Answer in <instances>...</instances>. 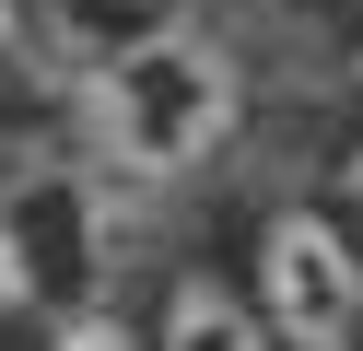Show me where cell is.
Instances as JSON below:
<instances>
[{"label":"cell","mask_w":363,"mask_h":351,"mask_svg":"<svg viewBox=\"0 0 363 351\" xmlns=\"http://www.w3.org/2000/svg\"><path fill=\"white\" fill-rule=\"evenodd\" d=\"M94 12H129V23H164L176 0H94Z\"/></svg>","instance_id":"6"},{"label":"cell","mask_w":363,"mask_h":351,"mask_svg":"<svg viewBox=\"0 0 363 351\" xmlns=\"http://www.w3.org/2000/svg\"><path fill=\"white\" fill-rule=\"evenodd\" d=\"M246 117V70L223 35H199V23H129L118 47L94 59V82H82V140H94L118 176H188V164H211L223 140H235Z\"/></svg>","instance_id":"1"},{"label":"cell","mask_w":363,"mask_h":351,"mask_svg":"<svg viewBox=\"0 0 363 351\" xmlns=\"http://www.w3.org/2000/svg\"><path fill=\"white\" fill-rule=\"evenodd\" d=\"M352 70H363V23H352Z\"/></svg>","instance_id":"9"},{"label":"cell","mask_w":363,"mask_h":351,"mask_svg":"<svg viewBox=\"0 0 363 351\" xmlns=\"http://www.w3.org/2000/svg\"><path fill=\"white\" fill-rule=\"evenodd\" d=\"M0 176H12V140H0Z\"/></svg>","instance_id":"10"},{"label":"cell","mask_w":363,"mask_h":351,"mask_svg":"<svg viewBox=\"0 0 363 351\" xmlns=\"http://www.w3.org/2000/svg\"><path fill=\"white\" fill-rule=\"evenodd\" d=\"M152 351H281V328L258 316L246 293H223V281H164V304H152Z\"/></svg>","instance_id":"3"},{"label":"cell","mask_w":363,"mask_h":351,"mask_svg":"<svg viewBox=\"0 0 363 351\" xmlns=\"http://www.w3.org/2000/svg\"><path fill=\"white\" fill-rule=\"evenodd\" d=\"M24 293H35V257H24V234L0 223V316H12V304H24Z\"/></svg>","instance_id":"5"},{"label":"cell","mask_w":363,"mask_h":351,"mask_svg":"<svg viewBox=\"0 0 363 351\" xmlns=\"http://www.w3.org/2000/svg\"><path fill=\"white\" fill-rule=\"evenodd\" d=\"M12 47H24V12H12V0H0V59H12Z\"/></svg>","instance_id":"8"},{"label":"cell","mask_w":363,"mask_h":351,"mask_svg":"<svg viewBox=\"0 0 363 351\" xmlns=\"http://www.w3.org/2000/svg\"><path fill=\"white\" fill-rule=\"evenodd\" d=\"M340 187H352V211H363V140H352V152H340Z\"/></svg>","instance_id":"7"},{"label":"cell","mask_w":363,"mask_h":351,"mask_svg":"<svg viewBox=\"0 0 363 351\" xmlns=\"http://www.w3.org/2000/svg\"><path fill=\"white\" fill-rule=\"evenodd\" d=\"M48 351H141V340H129V328L118 316H71V328H59V340Z\"/></svg>","instance_id":"4"},{"label":"cell","mask_w":363,"mask_h":351,"mask_svg":"<svg viewBox=\"0 0 363 351\" xmlns=\"http://www.w3.org/2000/svg\"><path fill=\"white\" fill-rule=\"evenodd\" d=\"M258 316L281 351H352L363 340V234L328 211H269L258 223Z\"/></svg>","instance_id":"2"}]
</instances>
